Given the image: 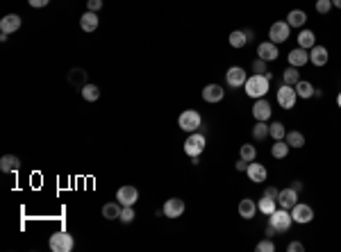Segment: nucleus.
Listing matches in <instances>:
<instances>
[{"mask_svg":"<svg viewBox=\"0 0 341 252\" xmlns=\"http://www.w3.org/2000/svg\"><path fill=\"white\" fill-rule=\"evenodd\" d=\"M80 27H82L85 32H93V30L98 27V16H96V12H89V9H86V12L82 14V19H80Z\"/></svg>","mask_w":341,"mask_h":252,"instance_id":"412c9836","label":"nucleus"},{"mask_svg":"<svg viewBox=\"0 0 341 252\" xmlns=\"http://www.w3.org/2000/svg\"><path fill=\"white\" fill-rule=\"evenodd\" d=\"M289 150H291V146H289L287 141H276L273 148H271V155H273L276 159H284V157L289 155Z\"/></svg>","mask_w":341,"mask_h":252,"instance_id":"c756f323","label":"nucleus"},{"mask_svg":"<svg viewBox=\"0 0 341 252\" xmlns=\"http://www.w3.org/2000/svg\"><path fill=\"white\" fill-rule=\"evenodd\" d=\"M294 89H296V93H298V98H314V86H312V82L300 80Z\"/></svg>","mask_w":341,"mask_h":252,"instance_id":"c85d7f7f","label":"nucleus"},{"mask_svg":"<svg viewBox=\"0 0 341 252\" xmlns=\"http://www.w3.org/2000/svg\"><path fill=\"white\" fill-rule=\"evenodd\" d=\"M287 23L291 27H302L305 23H307V14L302 12V9H291L287 16Z\"/></svg>","mask_w":341,"mask_h":252,"instance_id":"393cba45","label":"nucleus"},{"mask_svg":"<svg viewBox=\"0 0 341 252\" xmlns=\"http://www.w3.org/2000/svg\"><path fill=\"white\" fill-rule=\"evenodd\" d=\"M298 46L305 48V50L314 48L316 46V34L312 32V30H302V32L298 34Z\"/></svg>","mask_w":341,"mask_h":252,"instance_id":"a878e982","label":"nucleus"},{"mask_svg":"<svg viewBox=\"0 0 341 252\" xmlns=\"http://www.w3.org/2000/svg\"><path fill=\"white\" fill-rule=\"evenodd\" d=\"M328 59H330V55H328V48L325 46H319L316 43L314 48H309V61L314 64V66H325L328 64Z\"/></svg>","mask_w":341,"mask_h":252,"instance_id":"2eb2a0df","label":"nucleus"},{"mask_svg":"<svg viewBox=\"0 0 341 252\" xmlns=\"http://www.w3.org/2000/svg\"><path fill=\"white\" fill-rule=\"evenodd\" d=\"M314 98H323V89H314Z\"/></svg>","mask_w":341,"mask_h":252,"instance_id":"8fccbe9b","label":"nucleus"},{"mask_svg":"<svg viewBox=\"0 0 341 252\" xmlns=\"http://www.w3.org/2000/svg\"><path fill=\"white\" fill-rule=\"evenodd\" d=\"M296 202H298V191H296V189H291V186H289V189H282V191H280V195H277V207L289 209V212L294 209Z\"/></svg>","mask_w":341,"mask_h":252,"instance_id":"4468645a","label":"nucleus"},{"mask_svg":"<svg viewBox=\"0 0 341 252\" xmlns=\"http://www.w3.org/2000/svg\"><path fill=\"white\" fill-rule=\"evenodd\" d=\"M223 96H225L223 86H218V84H207L203 89V100L205 102H221Z\"/></svg>","mask_w":341,"mask_h":252,"instance_id":"a211bd4d","label":"nucleus"},{"mask_svg":"<svg viewBox=\"0 0 341 252\" xmlns=\"http://www.w3.org/2000/svg\"><path fill=\"white\" fill-rule=\"evenodd\" d=\"M246 175H248L250 182H257V184H262V182H266V177H269V171H266V166H262V164H255V161H250V164H248V171H246Z\"/></svg>","mask_w":341,"mask_h":252,"instance_id":"dca6fc26","label":"nucleus"},{"mask_svg":"<svg viewBox=\"0 0 341 252\" xmlns=\"http://www.w3.org/2000/svg\"><path fill=\"white\" fill-rule=\"evenodd\" d=\"M282 82L284 84H291V86H296L298 82H300V73H298V68L296 66H289V68H284V73H282Z\"/></svg>","mask_w":341,"mask_h":252,"instance_id":"2f4dec72","label":"nucleus"},{"mask_svg":"<svg viewBox=\"0 0 341 252\" xmlns=\"http://www.w3.org/2000/svg\"><path fill=\"white\" fill-rule=\"evenodd\" d=\"M116 200L123 207H132L139 200V191L134 189V186H121V189L116 191Z\"/></svg>","mask_w":341,"mask_h":252,"instance_id":"ddd939ff","label":"nucleus"},{"mask_svg":"<svg viewBox=\"0 0 341 252\" xmlns=\"http://www.w3.org/2000/svg\"><path fill=\"white\" fill-rule=\"evenodd\" d=\"M236 171H239V173H246V171H248V161H246V159H239V161H236Z\"/></svg>","mask_w":341,"mask_h":252,"instance_id":"a18cd8bd","label":"nucleus"},{"mask_svg":"<svg viewBox=\"0 0 341 252\" xmlns=\"http://www.w3.org/2000/svg\"><path fill=\"white\" fill-rule=\"evenodd\" d=\"M100 7H103V0H86V9L89 12H98Z\"/></svg>","mask_w":341,"mask_h":252,"instance_id":"a19ab883","label":"nucleus"},{"mask_svg":"<svg viewBox=\"0 0 341 252\" xmlns=\"http://www.w3.org/2000/svg\"><path fill=\"white\" fill-rule=\"evenodd\" d=\"M255 212H257V205L250 198H243L241 202H239V216H241V218L250 220L253 216H255Z\"/></svg>","mask_w":341,"mask_h":252,"instance_id":"5701e85b","label":"nucleus"},{"mask_svg":"<svg viewBox=\"0 0 341 252\" xmlns=\"http://www.w3.org/2000/svg\"><path fill=\"white\" fill-rule=\"evenodd\" d=\"M337 105H339V109H341V93L337 96Z\"/></svg>","mask_w":341,"mask_h":252,"instance_id":"603ef678","label":"nucleus"},{"mask_svg":"<svg viewBox=\"0 0 341 252\" xmlns=\"http://www.w3.org/2000/svg\"><path fill=\"white\" fill-rule=\"evenodd\" d=\"M271 114H273V109H271V102L266 98H257L255 105H253V116H255V120H266L271 118Z\"/></svg>","mask_w":341,"mask_h":252,"instance_id":"9b49d317","label":"nucleus"},{"mask_svg":"<svg viewBox=\"0 0 341 252\" xmlns=\"http://www.w3.org/2000/svg\"><path fill=\"white\" fill-rule=\"evenodd\" d=\"M225 80H228L230 86H243L246 84V80H248V73L243 71L241 66H230L228 68V73H225Z\"/></svg>","mask_w":341,"mask_h":252,"instance_id":"f8f14e48","label":"nucleus"},{"mask_svg":"<svg viewBox=\"0 0 341 252\" xmlns=\"http://www.w3.org/2000/svg\"><path fill=\"white\" fill-rule=\"evenodd\" d=\"M21 168V159L16 155H5L2 159H0V171L2 173H14Z\"/></svg>","mask_w":341,"mask_h":252,"instance_id":"4be33fe9","label":"nucleus"},{"mask_svg":"<svg viewBox=\"0 0 341 252\" xmlns=\"http://www.w3.org/2000/svg\"><path fill=\"white\" fill-rule=\"evenodd\" d=\"M287 250L289 252H302V250H305V246H302L300 241H291V243L287 246Z\"/></svg>","mask_w":341,"mask_h":252,"instance_id":"79ce46f5","label":"nucleus"},{"mask_svg":"<svg viewBox=\"0 0 341 252\" xmlns=\"http://www.w3.org/2000/svg\"><path fill=\"white\" fill-rule=\"evenodd\" d=\"M276 234H280V232H277L276 227H273V225H271V223H269V225H266V236H269V239H271V236H276Z\"/></svg>","mask_w":341,"mask_h":252,"instance_id":"49530a36","label":"nucleus"},{"mask_svg":"<svg viewBox=\"0 0 341 252\" xmlns=\"http://www.w3.org/2000/svg\"><path fill=\"white\" fill-rule=\"evenodd\" d=\"M269 136H273L276 141H282L284 136H287V130H284V125L280 120H273L269 125Z\"/></svg>","mask_w":341,"mask_h":252,"instance_id":"473e14b6","label":"nucleus"},{"mask_svg":"<svg viewBox=\"0 0 341 252\" xmlns=\"http://www.w3.org/2000/svg\"><path fill=\"white\" fill-rule=\"evenodd\" d=\"M296 100H298V93L291 84H282L277 89V105L282 107V109H294Z\"/></svg>","mask_w":341,"mask_h":252,"instance_id":"423d86ee","label":"nucleus"},{"mask_svg":"<svg viewBox=\"0 0 341 252\" xmlns=\"http://www.w3.org/2000/svg\"><path fill=\"white\" fill-rule=\"evenodd\" d=\"M121 209H123V205L121 202H107L105 207H103V216H105L107 220H118L121 218Z\"/></svg>","mask_w":341,"mask_h":252,"instance_id":"b1692460","label":"nucleus"},{"mask_svg":"<svg viewBox=\"0 0 341 252\" xmlns=\"http://www.w3.org/2000/svg\"><path fill=\"white\" fill-rule=\"evenodd\" d=\"M16 30H21V16L19 14H7V16L0 19V32L12 34V32H16Z\"/></svg>","mask_w":341,"mask_h":252,"instance_id":"f3484780","label":"nucleus"},{"mask_svg":"<svg viewBox=\"0 0 341 252\" xmlns=\"http://www.w3.org/2000/svg\"><path fill=\"white\" fill-rule=\"evenodd\" d=\"M162 212H164L166 218H180L184 213V200L182 198H169L162 207Z\"/></svg>","mask_w":341,"mask_h":252,"instance_id":"1a4fd4ad","label":"nucleus"},{"mask_svg":"<svg viewBox=\"0 0 341 252\" xmlns=\"http://www.w3.org/2000/svg\"><path fill=\"white\" fill-rule=\"evenodd\" d=\"M287 143L291 148H302L305 146V134L298 132V130H291V132H287Z\"/></svg>","mask_w":341,"mask_h":252,"instance_id":"72a5a7b5","label":"nucleus"},{"mask_svg":"<svg viewBox=\"0 0 341 252\" xmlns=\"http://www.w3.org/2000/svg\"><path fill=\"white\" fill-rule=\"evenodd\" d=\"M205 148H207V136L200 132H191L184 141V153L189 157H200Z\"/></svg>","mask_w":341,"mask_h":252,"instance_id":"20e7f679","label":"nucleus"},{"mask_svg":"<svg viewBox=\"0 0 341 252\" xmlns=\"http://www.w3.org/2000/svg\"><path fill=\"white\" fill-rule=\"evenodd\" d=\"M289 32H291V25H289L287 20H276L269 30V37L273 43H282V41L289 39Z\"/></svg>","mask_w":341,"mask_h":252,"instance_id":"6e6552de","label":"nucleus"},{"mask_svg":"<svg viewBox=\"0 0 341 252\" xmlns=\"http://www.w3.org/2000/svg\"><path fill=\"white\" fill-rule=\"evenodd\" d=\"M269 86H271V75H250L248 80H246V84H243V89H246V93H248L250 98H264L266 93H269Z\"/></svg>","mask_w":341,"mask_h":252,"instance_id":"f257e3e1","label":"nucleus"},{"mask_svg":"<svg viewBox=\"0 0 341 252\" xmlns=\"http://www.w3.org/2000/svg\"><path fill=\"white\" fill-rule=\"evenodd\" d=\"M257 252H276V243L271 239H264V241H259L257 243V248H255Z\"/></svg>","mask_w":341,"mask_h":252,"instance_id":"e433bc0d","label":"nucleus"},{"mask_svg":"<svg viewBox=\"0 0 341 252\" xmlns=\"http://www.w3.org/2000/svg\"><path fill=\"white\" fill-rule=\"evenodd\" d=\"M269 223L276 227L280 234H284V232H289V230H291V225H294V218H291V212H289V209L277 207L276 212L269 216Z\"/></svg>","mask_w":341,"mask_h":252,"instance_id":"7ed1b4c3","label":"nucleus"},{"mask_svg":"<svg viewBox=\"0 0 341 252\" xmlns=\"http://www.w3.org/2000/svg\"><path fill=\"white\" fill-rule=\"evenodd\" d=\"M118 220H123L125 225L132 223V220H134V209H132V207H123V209H121V218Z\"/></svg>","mask_w":341,"mask_h":252,"instance_id":"58836bf2","label":"nucleus"},{"mask_svg":"<svg viewBox=\"0 0 341 252\" xmlns=\"http://www.w3.org/2000/svg\"><path fill=\"white\" fill-rule=\"evenodd\" d=\"M253 136H255V141H264L269 136V125L264 120H257L255 125H253Z\"/></svg>","mask_w":341,"mask_h":252,"instance_id":"f704fd0d","label":"nucleus"},{"mask_svg":"<svg viewBox=\"0 0 341 252\" xmlns=\"http://www.w3.org/2000/svg\"><path fill=\"white\" fill-rule=\"evenodd\" d=\"M177 125L184 132H198V127L203 125V116L196 112V109H184L180 116H177Z\"/></svg>","mask_w":341,"mask_h":252,"instance_id":"f03ea898","label":"nucleus"},{"mask_svg":"<svg viewBox=\"0 0 341 252\" xmlns=\"http://www.w3.org/2000/svg\"><path fill=\"white\" fill-rule=\"evenodd\" d=\"M253 71H255L257 75H271L269 71H266V61L259 59V57H257V59L253 61Z\"/></svg>","mask_w":341,"mask_h":252,"instance_id":"4c0bfd02","label":"nucleus"},{"mask_svg":"<svg viewBox=\"0 0 341 252\" xmlns=\"http://www.w3.org/2000/svg\"><path fill=\"white\" fill-rule=\"evenodd\" d=\"M257 209L264 213V216H271V213L276 212L277 209V200H273V198H269V195H264L259 202H257Z\"/></svg>","mask_w":341,"mask_h":252,"instance_id":"bb28decb","label":"nucleus"},{"mask_svg":"<svg viewBox=\"0 0 341 252\" xmlns=\"http://www.w3.org/2000/svg\"><path fill=\"white\" fill-rule=\"evenodd\" d=\"M332 7H339L341 9V0H332Z\"/></svg>","mask_w":341,"mask_h":252,"instance_id":"3c124183","label":"nucleus"},{"mask_svg":"<svg viewBox=\"0 0 341 252\" xmlns=\"http://www.w3.org/2000/svg\"><path fill=\"white\" fill-rule=\"evenodd\" d=\"M291 218H294V223L307 225V223L314 220V209L309 205H305V202H296L294 209H291Z\"/></svg>","mask_w":341,"mask_h":252,"instance_id":"0eeeda50","label":"nucleus"},{"mask_svg":"<svg viewBox=\"0 0 341 252\" xmlns=\"http://www.w3.org/2000/svg\"><path fill=\"white\" fill-rule=\"evenodd\" d=\"M302 186H305V184H302L300 179H294V184H291V189H296V191L300 193V191H302Z\"/></svg>","mask_w":341,"mask_h":252,"instance_id":"de8ad7c7","label":"nucleus"},{"mask_svg":"<svg viewBox=\"0 0 341 252\" xmlns=\"http://www.w3.org/2000/svg\"><path fill=\"white\" fill-rule=\"evenodd\" d=\"M80 91H82V98H85L86 102H96V100L100 98V89L96 84H85Z\"/></svg>","mask_w":341,"mask_h":252,"instance_id":"7c9ffc66","label":"nucleus"},{"mask_svg":"<svg viewBox=\"0 0 341 252\" xmlns=\"http://www.w3.org/2000/svg\"><path fill=\"white\" fill-rule=\"evenodd\" d=\"M86 78H89V73H86L85 68H71V71H68V75H66L68 84L78 86V89H82L85 84H89V82H86Z\"/></svg>","mask_w":341,"mask_h":252,"instance_id":"6ab92c4d","label":"nucleus"},{"mask_svg":"<svg viewBox=\"0 0 341 252\" xmlns=\"http://www.w3.org/2000/svg\"><path fill=\"white\" fill-rule=\"evenodd\" d=\"M30 2V7H37V9H41V7H46L50 0H27Z\"/></svg>","mask_w":341,"mask_h":252,"instance_id":"c03bdc74","label":"nucleus"},{"mask_svg":"<svg viewBox=\"0 0 341 252\" xmlns=\"http://www.w3.org/2000/svg\"><path fill=\"white\" fill-rule=\"evenodd\" d=\"M228 41H230V46L232 48H243L246 43H248V37H246L243 30H234V32H230Z\"/></svg>","mask_w":341,"mask_h":252,"instance_id":"cd10ccee","label":"nucleus"},{"mask_svg":"<svg viewBox=\"0 0 341 252\" xmlns=\"http://www.w3.org/2000/svg\"><path fill=\"white\" fill-rule=\"evenodd\" d=\"M332 9V0H316V12L319 14H328Z\"/></svg>","mask_w":341,"mask_h":252,"instance_id":"ea45409f","label":"nucleus"},{"mask_svg":"<svg viewBox=\"0 0 341 252\" xmlns=\"http://www.w3.org/2000/svg\"><path fill=\"white\" fill-rule=\"evenodd\" d=\"M264 195H269V198L277 200V195H280V191H277L276 186H266V189H264Z\"/></svg>","mask_w":341,"mask_h":252,"instance_id":"37998d69","label":"nucleus"},{"mask_svg":"<svg viewBox=\"0 0 341 252\" xmlns=\"http://www.w3.org/2000/svg\"><path fill=\"white\" fill-rule=\"evenodd\" d=\"M277 55H280V50H277V43H273V41H264L257 46V57L264 61H276Z\"/></svg>","mask_w":341,"mask_h":252,"instance_id":"9d476101","label":"nucleus"},{"mask_svg":"<svg viewBox=\"0 0 341 252\" xmlns=\"http://www.w3.org/2000/svg\"><path fill=\"white\" fill-rule=\"evenodd\" d=\"M48 246H50L53 252H71L75 243H73V236L68 232H55V234H50Z\"/></svg>","mask_w":341,"mask_h":252,"instance_id":"39448f33","label":"nucleus"},{"mask_svg":"<svg viewBox=\"0 0 341 252\" xmlns=\"http://www.w3.org/2000/svg\"><path fill=\"white\" fill-rule=\"evenodd\" d=\"M243 32H246V37H248V41H253V37H255V32H253V30H243Z\"/></svg>","mask_w":341,"mask_h":252,"instance_id":"09e8293b","label":"nucleus"},{"mask_svg":"<svg viewBox=\"0 0 341 252\" xmlns=\"http://www.w3.org/2000/svg\"><path fill=\"white\" fill-rule=\"evenodd\" d=\"M307 61H309V53L305 50V48L298 46V48H294V50L289 53V64H291V66L300 68V66H305Z\"/></svg>","mask_w":341,"mask_h":252,"instance_id":"aec40b11","label":"nucleus"},{"mask_svg":"<svg viewBox=\"0 0 341 252\" xmlns=\"http://www.w3.org/2000/svg\"><path fill=\"white\" fill-rule=\"evenodd\" d=\"M257 157V150L255 146H250V143H246V146H241V159H246L250 164V161H255Z\"/></svg>","mask_w":341,"mask_h":252,"instance_id":"c9c22d12","label":"nucleus"}]
</instances>
